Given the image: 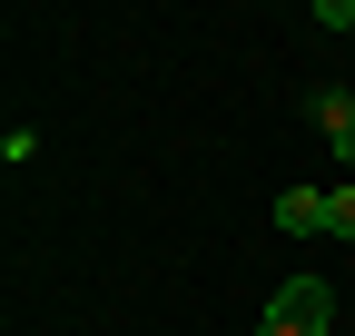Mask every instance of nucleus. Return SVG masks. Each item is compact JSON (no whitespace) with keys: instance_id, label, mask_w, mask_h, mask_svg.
<instances>
[{"instance_id":"obj_1","label":"nucleus","mask_w":355,"mask_h":336,"mask_svg":"<svg viewBox=\"0 0 355 336\" xmlns=\"http://www.w3.org/2000/svg\"><path fill=\"white\" fill-rule=\"evenodd\" d=\"M257 336H336V287L326 277H286L257 307Z\"/></svg>"},{"instance_id":"obj_2","label":"nucleus","mask_w":355,"mask_h":336,"mask_svg":"<svg viewBox=\"0 0 355 336\" xmlns=\"http://www.w3.org/2000/svg\"><path fill=\"white\" fill-rule=\"evenodd\" d=\"M306 119H316V139L336 158H355V90H326V99H306Z\"/></svg>"},{"instance_id":"obj_3","label":"nucleus","mask_w":355,"mask_h":336,"mask_svg":"<svg viewBox=\"0 0 355 336\" xmlns=\"http://www.w3.org/2000/svg\"><path fill=\"white\" fill-rule=\"evenodd\" d=\"M266 218H277V237H316V228H326V188H277Z\"/></svg>"},{"instance_id":"obj_4","label":"nucleus","mask_w":355,"mask_h":336,"mask_svg":"<svg viewBox=\"0 0 355 336\" xmlns=\"http://www.w3.org/2000/svg\"><path fill=\"white\" fill-rule=\"evenodd\" d=\"M326 228H336V237H355V188H326Z\"/></svg>"},{"instance_id":"obj_5","label":"nucleus","mask_w":355,"mask_h":336,"mask_svg":"<svg viewBox=\"0 0 355 336\" xmlns=\"http://www.w3.org/2000/svg\"><path fill=\"white\" fill-rule=\"evenodd\" d=\"M316 30H355V0H316Z\"/></svg>"}]
</instances>
